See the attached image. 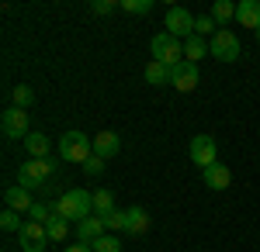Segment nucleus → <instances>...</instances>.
Here are the masks:
<instances>
[{"instance_id":"cd10ccee","label":"nucleus","mask_w":260,"mask_h":252,"mask_svg":"<svg viewBox=\"0 0 260 252\" xmlns=\"http://www.w3.org/2000/svg\"><path fill=\"white\" fill-rule=\"evenodd\" d=\"M215 31H219V28H215V18H198L194 21V35H201V38H205V35H215Z\"/></svg>"},{"instance_id":"aec40b11","label":"nucleus","mask_w":260,"mask_h":252,"mask_svg":"<svg viewBox=\"0 0 260 252\" xmlns=\"http://www.w3.org/2000/svg\"><path fill=\"white\" fill-rule=\"evenodd\" d=\"M111 211H115V194H111V190H104V187L94 190V214L104 218V214H111Z\"/></svg>"},{"instance_id":"7c9ffc66","label":"nucleus","mask_w":260,"mask_h":252,"mask_svg":"<svg viewBox=\"0 0 260 252\" xmlns=\"http://www.w3.org/2000/svg\"><path fill=\"white\" fill-rule=\"evenodd\" d=\"M94 11H98V14H111V11H115V4H111V0H98V4H94Z\"/></svg>"},{"instance_id":"412c9836","label":"nucleus","mask_w":260,"mask_h":252,"mask_svg":"<svg viewBox=\"0 0 260 252\" xmlns=\"http://www.w3.org/2000/svg\"><path fill=\"white\" fill-rule=\"evenodd\" d=\"M11 100H14V107H21V111H28V107L35 104V90H31L28 83H18V87L11 90Z\"/></svg>"},{"instance_id":"4be33fe9","label":"nucleus","mask_w":260,"mask_h":252,"mask_svg":"<svg viewBox=\"0 0 260 252\" xmlns=\"http://www.w3.org/2000/svg\"><path fill=\"white\" fill-rule=\"evenodd\" d=\"M45 232H49V242H62V238L70 235V221L59 218V214H52V221L45 225Z\"/></svg>"},{"instance_id":"0eeeda50","label":"nucleus","mask_w":260,"mask_h":252,"mask_svg":"<svg viewBox=\"0 0 260 252\" xmlns=\"http://www.w3.org/2000/svg\"><path fill=\"white\" fill-rule=\"evenodd\" d=\"M0 128H4V135L7 138H28L31 135V121H28V111H21V107H7L4 117H0Z\"/></svg>"},{"instance_id":"6e6552de","label":"nucleus","mask_w":260,"mask_h":252,"mask_svg":"<svg viewBox=\"0 0 260 252\" xmlns=\"http://www.w3.org/2000/svg\"><path fill=\"white\" fill-rule=\"evenodd\" d=\"M198 79H201V69H198V62H177L174 69H170V87L174 90H180V94H191L194 87H198Z\"/></svg>"},{"instance_id":"a878e982","label":"nucleus","mask_w":260,"mask_h":252,"mask_svg":"<svg viewBox=\"0 0 260 252\" xmlns=\"http://www.w3.org/2000/svg\"><path fill=\"white\" fill-rule=\"evenodd\" d=\"M0 228L18 235L21 228H24V225H21V214H18V211H4V214H0Z\"/></svg>"},{"instance_id":"393cba45","label":"nucleus","mask_w":260,"mask_h":252,"mask_svg":"<svg viewBox=\"0 0 260 252\" xmlns=\"http://www.w3.org/2000/svg\"><path fill=\"white\" fill-rule=\"evenodd\" d=\"M90 249L94 252H121V238H115V235H101Z\"/></svg>"},{"instance_id":"9b49d317","label":"nucleus","mask_w":260,"mask_h":252,"mask_svg":"<svg viewBox=\"0 0 260 252\" xmlns=\"http://www.w3.org/2000/svg\"><path fill=\"white\" fill-rule=\"evenodd\" d=\"M149 232V211L146 207H128L125 211V225H121V235H132V238H139V235Z\"/></svg>"},{"instance_id":"39448f33","label":"nucleus","mask_w":260,"mask_h":252,"mask_svg":"<svg viewBox=\"0 0 260 252\" xmlns=\"http://www.w3.org/2000/svg\"><path fill=\"white\" fill-rule=\"evenodd\" d=\"M208 49L219 62H236L240 59V38L229 31V28H219L212 38H208Z\"/></svg>"},{"instance_id":"9d476101","label":"nucleus","mask_w":260,"mask_h":252,"mask_svg":"<svg viewBox=\"0 0 260 252\" xmlns=\"http://www.w3.org/2000/svg\"><path fill=\"white\" fill-rule=\"evenodd\" d=\"M18 242H21V252H45V245H49V232H45V225L24 221V228L18 232Z\"/></svg>"},{"instance_id":"7ed1b4c3","label":"nucleus","mask_w":260,"mask_h":252,"mask_svg":"<svg viewBox=\"0 0 260 252\" xmlns=\"http://www.w3.org/2000/svg\"><path fill=\"white\" fill-rule=\"evenodd\" d=\"M59 155L66 162H87L90 155H94V138H87L83 132H66L59 138Z\"/></svg>"},{"instance_id":"f3484780","label":"nucleus","mask_w":260,"mask_h":252,"mask_svg":"<svg viewBox=\"0 0 260 252\" xmlns=\"http://www.w3.org/2000/svg\"><path fill=\"white\" fill-rule=\"evenodd\" d=\"M212 56V49H208V38H201V35H191V38H184V59L187 62H198V59Z\"/></svg>"},{"instance_id":"b1692460","label":"nucleus","mask_w":260,"mask_h":252,"mask_svg":"<svg viewBox=\"0 0 260 252\" xmlns=\"http://www.w3.org/2000/svg\"><path fill=\"white\" fill-rule=\"evenodd\" d=\"M52 214H56V207H49V204H31V211H28V221H35V225H49L52 221Z\"/></svg>"},{"instance_id":"bb28decb","label":"nucleus","mask_w":260,"mask_h":252,"mask_svg":"<svg viewBox=\"0 0 260 252\" xmlns=\"http://www.w3.org/2000/svg\"><path fill=\"white\" fill-rule=\"evenodd\" d=\"M101 221H104L108 235H111V232H121V225H125V211H111V214H104Z\"/></svg>"},{"instance_id":"473e14b6","label":"nucleus","mask_w":260,"mask_h":252,"mask_svg":"<svg viewBox=\"0 0 260 252\" xmlns=\"http://www.w3.org/2000/svg\"><path fill=\"white\" fill-rule=\"evenodd\" d=\"M253 35H257V41H260V28H257V31H253Z\"/></svg>"},{"instance_id":"4468645a","label":"nucleus","mask_w":260,"mask_h":252,"mask_svg":"<svg viewBox=\"0 0 260 252\" xmlns=\"http://www.w3.org/2000/svg\"><path fill=\"white\" fill-rule=\"evenodd\" d=\"M101 235H108V228H104V221H101L98 214H90V218H83L80 225H77V238H80L83 245H94Z\"/></svg>"},{"instance_id":"dca6fc26","label":"nucleus","mask_w":260,"mask_h":252,"mask_svg":"<svg viewBox=\"0 0 260 252\" xmlns=\"http://www.w3.org/2000/svg\"><path fill=\"white\" fill-rule=\"evenodd\" d=\"M236 21L243 28H260V0H240L236 4Z\"/></svg>"},{"instance_id":"c756f323","label":"nucleus","mask_w":260,"mask_h":252,"mask_svg":"<svg viewBox=\"0 0 260 252\" xmlns=\"http://www.w3.org/2000/svg\"><path fill=\"white\" fill-rule=\"evenodd\" d=\"M83 173L87 176H101L104 173V159H101V155H90V159L83 162Z\"/></svg>"},{"instance_id":"5701e85b","label":"nucleus","mask_w":260,"mask_h":252,"mask_svg":"<svg viewBox=\"0 0 260 252\" xmlns=\"http://www.w3.org/2000/svg\"><path fill=\"white\" fill-rule=\"evenodd\" d=\"M146 83H153V87L170 83V69H167V66H160V62H149V66H146Z\"/></svg>"},{"instance_id":"6ab92c4d","label":"nucleus","mask_w":260,"mask_h":252,"mask_svg":"<svg viewBox=\"0 0 260 252\" xmlns=\"http://www.w3.org/2000/svg\"><path fill=\"white\" fill-rule=\"evenodd\" d=\"M212 18H215V24H219V28H225L229 21H236V4H233V0H215Z\"/></svg>"},{"instance_id":"a211bd4d","label":"nucleus","mask_w":260,"mask_h":252,"mask_svg":"<svg viewBox=\"0 0 260 252\" xmlns=\"http://www.w3.org/2000/svg\"><path fill=\"white\" fill-rule=\"evenodd\" d=\"M24 149L31 159H49V135H42V132H31V135L24 138Z\"/></svg>"},{"instance_id":"2eb2a0df","label":"nucleus","mask_w":260,"mask_h":252,"mask_svg":"<svg viewBox=\"0 0 260 252\" xmlns=\"http://www.w3.org/2000/svg\"><path fill=\"white\" fill-rule=\"evenodd\" d=\"M4 204H7V211H31V190H24V187H7L4 190Z\"/></svg>"},{"instance_id":"f8f14e48","label":"nucleus","mask_w":260,"mask_h":252,"mask_svg":"<svg viewBox=\"0 0 260 252\" xmlns=\"http://www.w3.org/2000/svg\"><path fill=\"white\" fill-rule=\"evenodd\" d=\"M121 149V138L115 135V132H108V128H101L98 135H94V155H101L104 162L111 159V155H118Z\"/></svg>"},{"instance_id":"f03ea898","label":"nucleus","mask_w":260,"mask_h":252,"mask_svg":"<svg viewBox=\"0 0 260 252\" xmlns=\"http://www.w3.org/2000/svg\"><path fill=\"white\" fill-rule=\"evenodd\" d=\"M52 170H56L52 159H24V162L18 166V187H24V190H39V187L49 183Z\"/></svg>"},{"instance_id":"20e7f679","label":"nucleus","mask_w":260,"mask_h":252,"mask_svg":"<svg viewBox=\"0 0 260 252\" xmlns=\"http://www.w3.org/2000/svg\"><path fill=\"white\" fill-rule=\"evenodd\" d=\"M149 49H153V62H160L167 69H174L177 62H184V41L174 38V35H167V31L149 41Z\"/></svg>"},{"instance_id":"ddd939ff","label":"nucleus","mask_w":260,"mask_h":252,"mask_svg":"<svg viewBox=\"0 0 260 252\" xmlns=\"http://www.w3.org/2000/svg\"><path fill=\"white\" fill-rule=\"evenodd\" d=\"M201 180H205V187H212V190H225V187L233 183V173H229L225 162H212L208 170H201Z\"/></svg>"},{"instance_id":"1a4fd4ad","label":"nucleus","mask_w":260,"mask_h":252,"mask_svg":"<svg viewBox=\"0 0 260 252\" xmlns=\"http://www.w3.org/2000/svg\"><path fill=\"white\" fill-rule=\"evenodd\" d=\"M187 152H191V162L201 166V170H208L212 162H219V159H215V155H219V145H215V138H212V135H194Z\"/></svg>"},{"instance_id":"f257e3e1","label":"nucleus","mask_w":260,"mask_h":252,"mask_svg":"<svg viewBox=\"0 0 260 252\" xmlns=\"http://www.w3.org/2000/svg\"><path fill=\"white\" fill-rule=\"evenodd\" d=\"M52 207H56V214H59V218L77 221V225H80L83 218H90V214H94V194H87V190H66V194H62Z\"/></svg>"},{"instance_id":"c85d7f7f","label":"nucleus","mask_w":260,"mask_h":252,"mask_svg":"<svg viewBox=\"0 0 260 252\" xmlns=\"http://www.w3.org/2000/svg\"><path fill=\"white\" fill-rule=\"evenodd\" d=\"M121 7H125L128 14H149V11H153V4H149V0H125Z\"/></svg>"},{"instance_id":"2f4dec72","label":"nucleus","mask_w":260,"mask_h":252,"mask_svg":"<svg viewBox=\"0 0 260 252\" xmlns=\"http://www.w3.org/2000/svg\"><path fill=\"white\" fill-rule=\"evenodd\" d=\"M66 252H94V249H90V245H83V242H77V245H70Z\"/></svg>"},{"instance_id":"423d86ee","label":"nucleus","mask_w":260,"mask_h":252,"mask_svg":"<svg viewBox=\"0 0 260 252\" xmlns=\"http://www.w3.org/2000/svg\"><path fill=\"white\" fill-rule=\"evenodd\" d=\"M194 14L187 11V7H170L167 11V18H163V24H167V35H174V38H191L194 35Z\"/></svg>"}]
</instances>
